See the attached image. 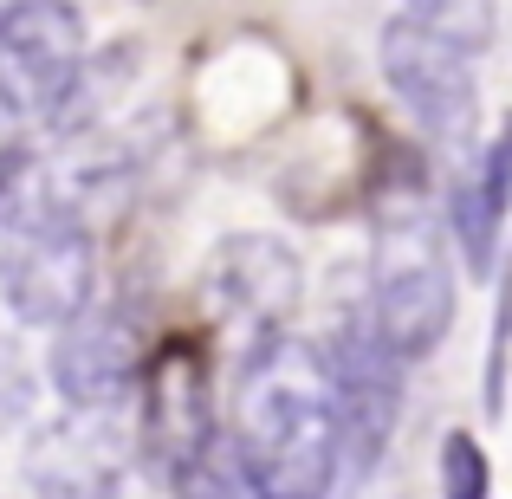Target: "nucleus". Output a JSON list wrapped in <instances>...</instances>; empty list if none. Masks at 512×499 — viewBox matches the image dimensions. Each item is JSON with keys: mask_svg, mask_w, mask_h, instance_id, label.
<instances>
[{"mask_svg": "<svg viewBox=\"0 0 512 499\" xmlns=\"http://www.w3.org/2000/svg\"><path fill=\"white\" fill-rule=\"evenodd\" d=\"M234 467L253 499H325L344 467L338 389L305 337L253 344L234 396Z\"/></svg>", "mask_w": 512, "mask_h": 499, "instance_id": "obj_1", "label": "nucleus"}, {"mask_svg": "<svg viewBox=\"0 0 512 499\" xmlns=\"http://www.w3.org/2000/svg\"><path fill=\"white\" fill-rule=\"evenodd\" d=\"M91 286H98V253H91L85 221L33 169L7 234H0V299L20 325L59 331L91 305Z\"/></svg>", "mask_w": 512, "mask_h": 499, "instance_id": "obj_2", "label": "nucleus"}, {"mask_svg": "<svg viewBox=\"0 0 512 499\" xmlns=\"http://www.w3.org/2000/svg\"><path fill=\"white\" fill-rule=\"evenodd\" d=\"M370 325L402 363L428 357L454 325V253L428 214H389L370 247Z\"/></svg>", "mask_w": 512, "mask_h": 499, "instance_id": "obj_3", "label": "nucleus"}, {"mask_svg": "<svg viewBox=\"0 0 512 499\" xmlns=\"http://www.w3.org/2000/svg\"><path fill=\"white\" fill-rule=\"evenodd\" d=\"M331 389H338V428H344V467L370 474L389 461L396 441V415H402V357L383 344V331L370 325V305L350 312L338 337L325 350Z\"/></svg>", "mask_w": 512, "mask_h": 499, "instance_id": "obj_4", "label": "nucleus"}, {"mask_svg": "<svg viewBox=\"0 0 512 499\" xmlns=\"http://www.w3.org/2000/svg\"><path fill=\"white\" fill-rule=\"evenodd\" d=\"M383 78L402 98V111L435 143H448V150H467V143H474L480 85H474V65H467L461 46L435 39L415 20H396V26H383Z\"/></svg>", "mask_w": 512, "mask_h": 499, "instance_id": "obj_5", "label": "nucleus"}, {"mask_svg": "<svg viewBox=\"0 0 512 499\" xmlns=\"http://www.w3.org/2000/svg\"><path fill=\"white\" fill-rule=\"evenodd\" d=\"M85 65V13L72 0H26L0 33V104L7 117H46Z\"/></svg>", "mask_w": 512, "mask_h": 499, "instance_id": "obj_6", "label": "nucleus"}, {"mask_svg": "<svg viewBox=\"0 0 512 499\" xmlns=\"http://www.w3.org/2000/svg\"><path fill=\"white\" fill-rule=\"evenodd\" d=\"M150 370V350L130 312L117 305H85L72 325L52 337V389L65 396V409L111 415Z\"/></svg>", "mask_w": 512, "mask_h": 499, "instance_id": "obj_7", "label": "nucleus"}, {"mask_svg": "<svg viewBox=\"0 0 512 499\" xmlns=\"http://www.w3.org/2000/svg\"><path fill=\"white\" fill-rule=\"evenodd\" d=\"M143 448L169 480L201 467L214 454V402H208V363L188 337H169L143 370Z\"/></svg>", "mask_w": 512, "mask_h": 499, "instance_id": "obj_8", "label": "nucleus"}, {"mask_svg": "<svg viewBox=\"0 0 512 499\" xmlns=\"http://www.w3.org/2000/svg\"><path fill=\"white\" fill-rule=\"evenodd\" d=\"M208 299L234 325L260 331V344H266V337L286 331L292 305H299V260L273 234H234L208 260Z\"/></svg>", "mask_w": 512, "mask_h": 499, "instance_id": "obj_9", "label": "nucleus"}, {"mask_svg": "<svg viewBox=\"0 0 512 499\" xmlns=\"http://www.w3.org/2000/svg\"><path fill=\"white\" fill-rule=\"evenodd\" d=\"M124 435L111 428V415H85L72 409L59 428L33 441L26 454V474H33V493L39 499H117L124 487Z\"/></svg>", "mask_w": 512, "mask_h": 499, "instance_id": "obj_10", "label": "nucleus"}, {"mask_svg": "<svg viewBox=\"0 0 512 499\" xmlns=\"http://www.w3.org/2000/svg\"><path fill=\"white\" fill-rule=\"evenodd\" d=\"M500 221H506V208H500V195L487 188L480 163L454 175V195H448V234H454V247H461V260H467V273H474V279H487V273H493V253H500Z\"/></svg>", "mask_w": 512, "mask_h": 499, "instance_id": "obj_11", "label": "nucleus"}, {"mask_svg": "<svg viewBox=\"0 0 512 499\" xmlns=\"http://www.w3.org/2000/svg\"><path fill=\"white\" fill-rule=\"evenodd\" d=\"M409 20L428 26L435 39L461 46L467 59L493 46V26H500V7L493 0H409Z\"/></svg>", "mask_w": 512, "mask_h": 499, "instance_id": "obj_12", "label": "nucleus"}, {"mask_svg": "<svg viewBox=\"0 0 512 499\" xmlns=\"http://www.w3.org/2000/svg\"><path fill=\"white\" fill-rule=\"evenodd\" d=\"M493 493V467L480 454V441L467 428H454L441 441V499H487Z\"/></svg>", "mask_w": 512, "mask_h": 499, "instance_id": "obj_13", "label": "nucleus"}, {"mask_svg": "<svg viewBox=\"0 0 512 499\" xmlns=\"http://www.w3.org/2000/svg\"><path fill=\"white\" fill-rule=\"evenodd\" d=\"M506 357H512V260L493 305V344H487V415H506Z\"/></svg>", "mask_w": 512, "mask_h": 499, "instance_id": "obj_14", "label": "nucleus"}, {"mask_svg": "<svg viewBox=\"0 0 512 499\" xmlns=\"http://www.w3.org/2000/svg\"><path fill=\"white\" fill-rule=\"evenodd\" d=\"M20 7H26V0H0V33H7V20H13Z\"/></svg>", "mask_w": 512, "mask_h": 499, "instance_id": "obj_15", "label": "nucleus"}, {"mask_svg": "<svg viewBox=\"0 0 512 499\" xmlns=\"http://www.w3.org/2000/svg\"><path fill=\"white\" fill-rule=\"evenodd\" d=\"M247 499H253V487H247Z\"/></svg>", "mask_w": 512, "mask_h": 499, "instance_id": "obj_16", "label": "nucleus"}]
</instances>
